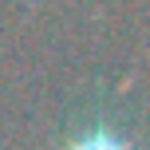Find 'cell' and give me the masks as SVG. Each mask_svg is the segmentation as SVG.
<instances>
[{
  "instance_id": "obj_1",
  "label": "cell",
  "mask_w": 150,
  "mask_h": 150,
  "mask_svg": "<svg viewBox=\"0 0 150 150\" xmlns=\"http://www.w3.org/2000/svg\"><path fill=\"white\" fill-rule=\"evenodd\" d=\"M67 150H130V146L122 142V138H115L111 130H91V134L75 138Z\"/></svg>"
}]
</instances>
